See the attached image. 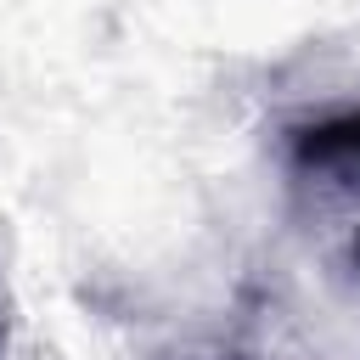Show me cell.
I'll list each match as a JSON object with an SVG mask.
<instances>
[{"instance_id": "7a4b0ae2", "label": "cell", "mask_w": 360, "mask_h": 360, "mask_svg": "<svg viewBox=\"0 0 360 360\" xmlns=\"http://www.w3.org/2000/svg\"><path fill=\"white\" fill-rule=\"evenodd\" d=\"M349 259H354V270H360V231L349 236Z\"/></svg>"}, {"instance_id": "3957f363", "label": "cell", "mask_w": 360, "mask_h": 360, "mask_svg": "<svg viewBox=\"0 0 360 360\" xmlns=\"http://www.w3.org/2000/svg\"><path fill=\"white\" fill-rule=\"evenodd\" d=\"M0 343H6V332H0Z\"/></svg>"}, {"instance_id": "6da1fadb", "label": "cell", "mask_w": 360, "mask_h": 360, "mask_svg": "<svg viewBox=\"0 0 360 360\" xmlns=\"http://www.w3.org/2000/svg\"><path fill=\"white\" fill-rule=\"evenodd\" d=\"M287 163L304 180H360V107L298 124L287 135Z\"/></svg>"}]
</instances>
